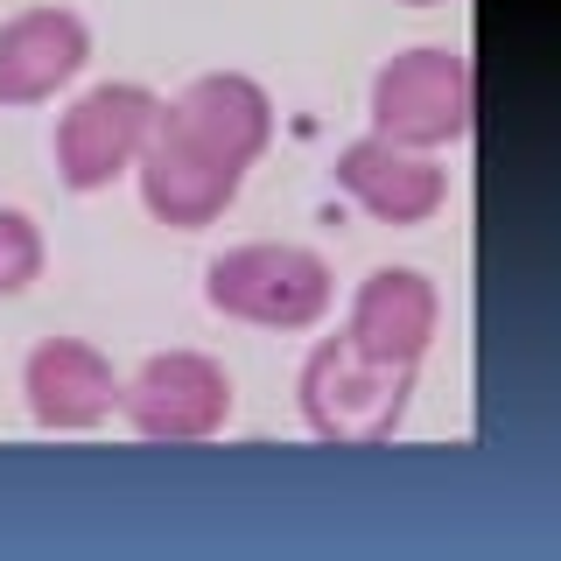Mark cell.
<instances>
[{
    "label": "cell",
    "mask_w": 561,
    "mask_h": 561,
    "mask_svg": "<svg viewBox=\"0 0 561 561\" xmlns=\"http://www.w3.org/2000/svg\"><path fill=\"white\" fill-rule=\"evenodd\" d=\"M295 408H302V428L330 449H379L408 428L414 408V373L408 365H379L365 358L358 344L316 337L302 373H295Z\"/></svg>",
    "instance_id": "obj_1"
},
{
    "label": "cell",
    "mask_w": 561,
    "mask_h": 561,
    "mask_svg": "<svg viewBox=\"0 0 561 561\" xmlns=\"http://www.w3.org/2000/svg\"><path fill=\"white\" fill-rule=\"evenodd\" d=\"M204 302L225 323L253 330H316L337 302V274L316 245L295 239H239L204 267Z\"/></svg>",
    "instance_id": "obj_2"
},
{
    "label": "cell",
    "mask_w": 561,
    "mask_h": 561,
    "mask_svg": "<svg viewBox=\"0 0 561 561\" xmlns=\"http://www.w3.org/2000/svg\"><path fill=\"white\" fill-rule=\"evenodd\" d=\"M373 134L400 148H463L478 134V64L449 43L393 49L373 70Z\"/></svg>",
    "instance_id": "obj_3"
},
{
    "label": "cell",
    "mask_w": 561,
    "mask_h": 561,
    "mask_svg": "<svg viewBox=\"0 0 561 561\" xmlns=\"http://www.w3.org/2000/svg\"><path fill=\"white\" fill-rule=\"evenodd\" d=\"M239 386L225 373V358H210L197 344L148 351L127 379H119V421L140 443H210L232 428Z\"/></svg>",
    "instance_id": "obj_4"
},
{
    "label": "cell",
    "mask_w": 561,
    "mask_h": 561,
    "mask_svg": "<svg viewBox=\"0 0 561 561\" xmlns=\"http://www.w3.org/2000/svg\"><path fill=\"white\" fill-rule=\"evenodd\" d=\"M154 113H162V92L140 84V78H105L92 92H78L57 113V140H49L64 190L92 197V190H113L119 175H134Z\"/></svg>",
    "instance_id": "obj_5"
},
{
    "label": "cell",
    "mask_w": 561,
    "mask_h": 561,
    "mask_svg": "<svg viewBox=\"0 0 561 561\" xmlns=\"http://www.w3.org/2000/svg\"><path fill=\"white\" fill-rule=\"evenodd\" d=\"M162 119L169 134H183L190 148L218 154L232 169H253L274 140V92L253 78V70H204L190 78L175 99H162Z\"/></svg>",
    "instance_id": "obj_6"
},
{
    "label": "cell",
    "mask_w": 561,
    "mask_h": 561,
    "mask_svg": "<svg viewBox=\"0 0 561 561\" xmlns=\"http://www.w3.org/2000/svg\"><path fill=\"white\" fill-rule=\"evenodd\" d=\"M435 330H443V288L421 267H408V260H386V267H373L351 288L344 344H358L365 358L421 373V358L435 351Z\"/></svg>",
    "instance_id": "obj_7"
},
{
    "label": "cell",
    "mask_w": 561,
    "mask_h": 561,
    "mask_svg": "<svg viewBox=\"0 0 561 561\" xmlns=\"http://www.w3.org/2000/svg\"><path fill=\"white\" fill-rule=\"evenodd\" d=\"M22 408L49 435H92L119 414V373L92 337H43L22 358Z\"/></svg>",
    "instance_id": "obj_8"
},
{
    "label": "cell",
    "mask_w": 561,
    "mask_h": 561,
    "mask_svg": "<svg viewBox=\"0 0 561 561\" xmlns=\"http://www.w3.org/2000/svg\"><path fill=\"white\" fill-rule=\"evenodd\" d=\"M337 190L379 225H428L449 204V169L428 148H400L386 134H358L337 148Z\"/></svg>",
    "instance_id": "obj_9"
},
{
    "label": "cell",
    "mask_w": 561,
    "mask_h": 561,
    "mask_svg": "<svg viewBox=\"0 0 561 561\" xmlns=\"http://www.w3.org/2000/svg\"><path fill=\"white\" fill-rule=\"evenodd\" d=\"M92 64V22L64 0H35V8L0 22V105H43L78 70Z\"/></svg>",
    "instance_id": "obj_10"
},
{
    "label": "cell",
    "mask_w": 561,
    "mask_h": 561,
    "mask_svg": "<svg viewBox=\"0 0 561 561\" xmlns=\"http://www.w3.org/2000/svg\"><path fill=\"white\" fill-rule=\"evenodd\" d=\"M134 183H140V204H148L162 225H175V232H204V225H218L225 210L239 204L245 169L190 148L183 134H169L162 119H154L148 148H140V162H134Z\"/></svg>",
    "instance_id": "obj_11"
},
{
    "label": "cell",
    "mask_w": 561,
    "mask_h": 561,
    "mask_svg": "<svg viewBox=\"0 0 561 561\" xmlns=\"http://www.w3.org/2000/svg\"><path fill=\"white\" fill-rule=\"evenodd\" d=\"M49 267V245H43V225L28 218L22 204H0V302L28 295Z\"/></svg>",
    "instance_id": "obj_12"
},
{
    "label": "cell",
    "mask_w": 561,
    "mask_h": 561,
    "mask_svg": "<svg viewBox=\"0 0 561 561\" xmlns=\"http://www.w3.org/2000/svg\"><path fill=\"white\" fill-rule=\"evenodd\" d=\"M400 8H435V0H400Z\"/></svg>",
    "instance_id": "obj_13"
}]
</instances>
